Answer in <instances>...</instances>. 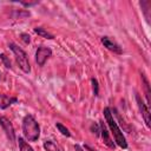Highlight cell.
<instances>
[{
  "label": "cell",
  "instance_id": "cell-4",
  "mask_svg": "<svg viewBox=\"0 0 151 151\" xmlns=\"http://www.w3.org/2000/svg\"><path fill=\"white\" fill-rule=\"evenodd\" d=\"M51 55H52V50L50 47H46V46L38 47V50L35 52V61H37L38 66H44Z\"/></svg>",
  "mask_w": 151,
  "mask_h": 151
},
{
  "label": "cell",
  "instance_id": "cell-18",
  "mask_svg": "<svg viewBox=\"0 0 151 151\" xmlns=\"http://www.w3.org/2000/svg\"><path fill=\"white\" fill-rule=\"evenodd\" d=\"M91 130L93 131V133H96L97 136H99L100 134V127L96 124V123H92V125H91Z\"/></svg>",
  "mask_w": 151,
  "mask_h": 151
},
{
  "label": "cell",
  "instance_id": "cell-14",
  "mask_svg": "<svg viewBox=\"0 0 151 151\" xmlns=\"http://www.w3.org/2000/svg\"><path fill=\"white\" fill-rule=\"evenodd\" d=\"M142 80H143V84H144V88H145V96H146V105L149 106L150 105V85H149V80L145 78L144 74H142Z\"/></svg>",
  "mask_w": 151,
  "mask_h": 151
},
{
  "label": "cell",
  "instance_id": "cell-7",
  "mask_svg": "<svg viewBox=\"0 0 151 151\" xmlns=\"http://www.w3.org/2000/svg\"><path fill=\"white\" fill-rule=\"evenodd\" d=\"M101 44L109 50V51H111V52H113V53H116V54H122L123 53V50H122V47L119 46V44H117L113 39H111L110 37H106V35H104V37H101Z\"/></svg>",
  "mask_w": 151,
  "mask_h": 151
},
{
  "label": "cell",
  "instance_id": "cell-2",
  "mask_svg": "<svg viewBox=\"0 0 151 151\" xmlns=\"http://www.w3.org/2000/svg\"><path fill=\"white\" fill-rule=\"evenodd\" d=\"M22 133L26 140L35 142L40 136V126L32 114H26L22 119Z\"/></svg>",
  "mask_w": 151,
  "mask_h": 151
},
{
  "label": "cell",
  "instance_id": "cell-9",
  "mask_svg": "<svg viewBox=\"0 0 151 151\" xmlns=\"http://www.w3.org/2000/svg\"><path fill=\"white\" fill-rule=\"evenodd\" d=\"M17 101H18V98L17 97H8L6 94L0 93V109L5 110V109L9 107L12 104H14Z\"/></svg>",
  "mask_w": 151,
  "mask_h": 151
},
{
  "label": "cell",
  "instance_id": "cell-16",
  "mask_svg": "<svg viewBox=\"0 0 151 151\" xmlns=\"http://www.w3.org/2000/svg\"><path fill=\"white\" fill-rule=\"evenodd\" d=\"M91 83H92V87H93V93H94V96H98V94H99V85H98V81H97L94 78H92V79H91Z\"/></svg>",
  "mask_w": 151,
  "mask_h": 151
},
{
  "label": "cell",
  "instance_id": "cell-22",
  "mask_svg": "<svg viewBox=\"0 0 151 151\" xmlns=\"http://www.w3.org/2000/svg\"><path fill=\"white\" fill-rule=\"evenodd\" d=\"M84 147H85V150H87V151H98V150H94L93 147H91V146H88V145H85Z\"/></svg>",
  "mask_w": 151,
  "mask_h": 151
},
{
  "label": "cell",
  "instance_id": "cell-12",
  "mask_svg": "<svg viewBox=\"0 0 151 151\" xmlns=\"http://www.w3.org/2000/svg\"><path fill=\"white\" fill-rule=\"evenodd\" d=\"M44 149L45 151H61L59 146L53 140H45L44 142Z\"/></svg>",
  "mask_w": 151,
  "mask_h": 151
},
{
  "label": "cell",
  "instance_id": "cell-20",
  "mask_svg": "<svg viewBox=\"0 0 151 151\" xmlns=\"http://www.w3.org/2000/svg\"><path fill=\"white\" fill-rule=\"evenodd\" d=\"M20 4L25 7H29V6H34L37 4H39V1H34V2H25V1H20Z\"/></svg>",
  "mask_w": 151,
  "mask_h": 151
},
{
  "label": "cell",
  "instance_id": "cell-10",
  "mask_svg": "<svg viewBox=\"0 0 151 151\" xmlns=\"http://www.w3.org/2000/svg\"><path fill=\"white\" fill-rule=\"evenodd\" d=\"M150 6H151V1L149 0H143L140 1V7H142V11L145 15V19L147 21V24H150V18H151V13H150Z\"/></svg>",
  "mask_w": 151,
  "mask_h": 151
},
{
  "label": "cell",
  "instance_id": "cell-17",
  "mask_svg": "<svg viewBox=\"0 0 151 151\" xmlns=\"http://www.w3.org/2000/svg\"><path fill=\"white\" fill-rule=\"evenodd\" d=\"M0 58L2 59V61H4V64H5V66H6L7 68H11V67H12V66H11V61H9V59L7 58L6 54H4V53L0 54Z\"/></svg>",
  "mask_w": 151,
  "mask_h": 151
},
{
  "label": "cell",
  "instance_id": "cell-11",
  "mask_svg": "<svg viewBox=\"0 0 151 151\" xmlns=\"http://www.w3.org/2000/svg\"><path fill=\"white\" fill-rule=\"evenodd\" d=\"M34 32H35L38 35L42 37V38H46V39H50V40L54 39V35H53L52 33H50L48 31H46L45 28H42V27H35V28H34Z\"/></svg>",
  "mask_w": 151,
  "mask_h": 151
},
{
  "label": "cell",
  "instance_id": "cell-3",
  "mask_svg": "<svg viewBox=\"0 0 151 151\" xmlns=\"http://www.w3.org/2000/svg\"><path fill=\"white\" fill-rule=\"evenodd\" d=\"M9 48H11L12 52L14 53L17 64L19 65L20 70H21L24 73H29V72H31V65H29V60H28L27 53H26L21 47H19L18 45H15L14 42H11V44H9Z\"/></svg>",
  "mask_w": 151,
  "mask_h": 151
},
{
  "label": "cell",
  "instance_id": "cell-1",
  "mask_svg": "<svg viewBox=\"0 0 151 151\" xmlns=\"http://www.w3.org/2000/svg\"><path fill=\"white\" fill-rule=\"evenodd\" d=\"M103 113H104L105 120H106V123H107V125H109V127H110V130H111V134L113 136L114 144H117V145H118L119 147H122V149H126V147H127L126 138H125V136L123 134L122 130L119 129L118 124L116 123V120H114V118H113V114H112V112H111V109H110V107H105L104 111H103Z\"/></svg>",
  "mask_w": 151,
  "mask_h": 151
},
{
  "label": "cell",
  "instance_id": "cell-6",
  "mask_svg": "<svg viewBox=\"0 0 151 151\" xmlns=\"http://www.w3.org/2000/svg\"><path fill=\"white\" fill-rule=\"evenodd\" d=\"M0 125L4 130V132L6 133L7 138L9 139V142H14L15 140V132H14V127L13 124L11 123V120L6 117H0Z\"/></svg>",
  "mask_w": 151,
  "mask_h": 151
},
{
  "label": "cell",
  "instance_id": "cell-19",
  "mask_svg": "<svg viewBox=\"0 0 151 151\" xmlns=\"http://www.w3.org/2000/svg\"><path fill=\"white\" fill-rule=\"evenodd\" d=\"M20 37H21V40L25 42V44H29V41H31V37L28 35V34H26V33H21L20 34Z\"/></svg>",
  "mask_w": 151,
  "mask_h": 151
},
{
  "label": "cell",
  "instance_id": "cell-13",
  "mask_svg": "<svg viewBox=\"0 0 151 151\" xmlns=\"http://www.w3.org/2000/svg\"><path fill=\"white\" fill-rule=\"evenodd\" d=\"M18 144H19V149H20V151H34L33 147H32V146H31L24 138H21V137L18 138Z\"/></svg>",
  "mask_w": 151,
  "mask_h": 151
},
{
  "label": "cell",
  "instance_id": "cell-8",
  "mask_svg": "<svg viewBox=\"0 0 151 151\" xmlns=\"http://www.w3.org/2000/svg\"><path fill=\"white\" fill-rule=\"evenodd\" d=\"M99 127H100V136H101V138H103L104 143H105L109 147L114 149V147H116V144H114V142L112 140V138L110 137L109 131H107L106 126L104 125V122H100V123H99Z\"/></svg>",
  "mask_w": 151,
  "mask_h": 151
},
{
  "label": "cell",
  "instance_id": "cell-21",
  "mask_svg": "<svg viewBox=\"0 0 151 151\" xmlns=\"http://www.w3.org/2000/svg\"><path fill=\"white\" fill-rule=\"evenodd\" d=\"M74 149H76V151H84V149H83L80 145H78V144L74 145Z\"/></svg>",
  "mask_w": 151,
  "mask_h": 151
},
{
  "label": "cell",
  "instance_id": "cell-15",
  "mask_svg": "<svg viewBox=\"0 0 151 151\" xmlns=\"http://www.w3.org/2000/svg\"><path fill=\"white\" fill-rule=\"evenodd\" d=\"M55 126L57 129L59 130V132L63 134V136H66V137H71V132L68 131V129L66 126H64L61 123H55Z\"/></svg>",
  "mask_w": 151,
  "mask_h": 151
},
{
  "label": "cell",
  "instance_id": "cell-5",
  "mask_svg": "<svg viewBox=\"0 0 151 151\" xmlns=\"http://www.w3.org/2000/svg\"><path fill=\"white\" fill-rule=\"evenodd\" d=\"M136 100H137V104H138V107H139V111L142 113V117L146 124L147 127L151 126V113H150V110H149V106L143 101V99L140 98V96L138 93H136Z\"/></svg>",
  "mask_w": 151,
  "mask_h": 151
}]
</instances>
